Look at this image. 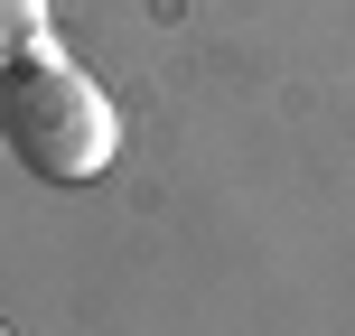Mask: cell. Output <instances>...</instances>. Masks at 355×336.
I'll use <instances>...</instances> for the list:
<instances>
[{
    "label": "cell",
    "instance_id": "6da1fadb",
    "mask_svg": "<svg viewBox=\"0 0 355 336\" xmlns=\"http://www.w3.org/2000/svg\"><path fill=\"white\" fill-rule=\"evenodd\" d=\"M0 141H10V159L28 177L85 187V177H103L122 159V112H112V94L47 37V47H28V56L0 66Z\"/></svg>",
    "mask_w": 355,
    "mask_h": 336
},
{
    "label": "cell",
    "instance_id": "7a4b0ae2",
    "mask_svg": "<svg viewBox=\"0 0 355 336\" xmlns=\"http://www.w3.org/2000/svg\"><path fill=\"white\" fill-rule=\"evenodd\" d=\"M47 47V0H0V66Z\"/></svg>",
    "mask_w": 355,
    "mask_h": 336
},
{
    "label": "cell",
    "instance_id": "3957f363",
    "mask_svg": "<svg viewBox=\"0 0 355 336\" xmlns=\"http://www.w3.org/2000/svg\"><path fill=\"white\" fill-rule=\"evenodd\" d=\"M0 336H10V327H0Z\"/></svg>",
    "mask_w": 355,
    "mask_h": 336
}]
</instances>
